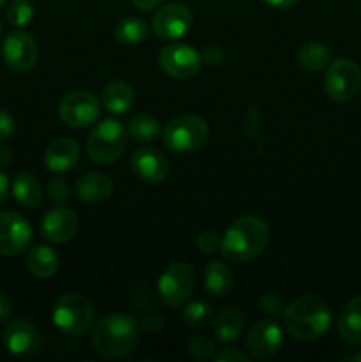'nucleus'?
Returning a JSON list of instances; mask_svg holds the SVG:
<instances>
[{"label":"nucleus","mask_w":361,"mask_h":362,"mask_svg":"<svg viewBox=\"0 0 361 362\" xmlns=\"http://www.w3.org/2000/svg\"><path fill=\"white\" fill-rule=\"evenodd\" d=\"M138 343H140V325L130 315H106L92 331V349L103 359H120L130 356Z\"/></svg>","instance_id":"obj_1"},{"label":"nucleus","mask_w":361,"mask_h":362,"mask_svg":"<svg viewBox=\"0 0 361 362\" xmlns=\"http://www.w3.org/2000/svg\"><path fill=\"white\" fill-rule=\"evenodd\" d=\"M285 331L299 341H314L328 332L331 325L329 304L315 293H306L283 310Z\"/></svg>","instance_id":"obj_2"},{"label":"nucleus","mask_w":361,"mask_h":362,"mask_svg":"<svg viewBox=\"0 0 361 362\" xmlns=\"http://www.w3.org/2000/svg\"><path fill=\"white\" fill-rule=\"evenodd\" d=\"M269 244V226L257 216H243L227 228L219 240L223 258L232 264H244L257 258Z\"/></svg>","instance_id":"obj_3"},{"label":"nucleus","mask_w":361,"mask_h":362,"mask_svg":"<svg viewBox=\"0 0 361 362\" xmlns=\"http://www.w3.org/2000/svg\"><path fill=\"white\" fill-rule=\"evenodd\" d=\"M94 304L80 293H66L53 304L52 320L62 334L76 338L91 331L94 325Z\"/></svg>","instance_id":"obj_4"},{"label":"nucleus","mask_w":361,"mask_h":362,"mask_svg":"<svg viewBox=\"0 0 361 362\" xmlns=\"http://www.w3.org/2000/svg\"><path fill=\"white\" fill-rule=\"evenodd\" d=\"M127 144V133L115 119H106L91 131L87 138V152L92 161L110 165L122 156Z\"/></svg>","instance_id":"obj_5"},{"label":"nucleus","mask_w":361,"mask_h":362,"mask_svg":"<svg viewBox=\"0 0 361 362\" xmlns=\"http://www.w3.org/2000/svg\"><path fill=\"white\" fill-rule=\"evenodd\" d=\"M209 138V126L197 115H180L170 120L163 133V144L176 154L198 151Z\"/></svg>","instance_id":"obj_6"},{"label":"nucleus","mask_w":361,"mask_h":362,"mask_svg":"<svg viewBox=\"0 0 361 362\" xmlns=\"http://www.w3.org/2000/svg\"><path fill=\"white\" fill-rule=\"evenodd\" d=\"M361 88V69L354 60L336 59L329 62L324 74V90L329 99L347 103L357 95Z\"/></svg>","instance_id":"obj_7"},{"label":"nucleus","mask_w":361,"mask_h":362,"mask_svg":"<svg viewBox=\"0 0 361 362\" xmlns=\"http://www.w3.org/2000/svg\"><path fill=\"white\" fill-rule=\"evenodd\" d=\"M195 271L186 262H173L163 271L158 281V292L168 308H180L195 290Z\"/></svg>","instance_id":"obj_8"},{"label":"nucleus","mask_w":361,"mask_h":362,"mask_svg":"<svg viewBox=\"0 0 361 362\" xmlns=\"http://www.w3.org/2000/svg\"><path fill=\"white\" fill-rule=\"evenodd\" d=\"M101 115V106L94 94L87 90H73L64 95L59 103V117L71 127L92 126Z\"/></svg>","instance_id":"obj_9"},{"label":"nucleus","mask_w":361,"mask_h":362,"mask_svg":"<svg viewBox=\"0 0 361 362\" xmlns=\"http://www.w3.org/2000/svg\"><path fill=\"white\" fill-rule=\"evenodd\" d=\"M158 62L163 73L168 76L176 78V80H188L200 71L202 57L190 45L173 42L159 52Z\"/></svg>","instance_id":"obj_10"},{"label":"nucleus","mask_w":361,"mask_h":362,"mask_svg":"<svg viewBox=\"0 0 361 362\" xmlns=\"http://www.w3.org/2000/svg\"><path fill=\"white\" fill-rule=\"evenodd\" d=\"M30 243V223L18 212H0V255L2 257H16V255L28 250Z\"/></svg>","instance_id":"obj_11"},{"label":"nucleus","mask_w":361,"mask_h":362,"mask_svg":"<svg viewBox=\"0 0 361 362\" xmlns=\"http://www.w3.org/2000/svg\"><path fill=\"white\" fill-rule=\"evenodd\" d=\"M191 11L186 4L172 2L163 6L152 20V32L161 41H177L191 28Z\"/></svg>","instance_id":"obj_12"},{"label":"nucleus","mask_w":361,"mask_h":362,"mask_svg":"<svg viewBox=\"0 0 361 362\" xmlns=\"http://www.w3.org/2000/svg\"><path fill=\"white\" fill-rule=\"evenodd\" d=\"M283 332L275 320H258L246 336V350L250 357L268 361L280 352Z\"/></svg>","instance_id":"obj_13"},{"label":"nucleus","mask_w":361,"mask_h":362,"mask_svg":"<svg viewBox=\"0 0 361 362\" xmlns=\"http://www.w3.org/2000/svg\"><path fill=\"white\" fill-rule=\"evenodd\" d=\"M2 57L7 66L18 73H27L38 62V45L27 32H11L2 45Z\"/></svg>","instance_id":"obj_14"},{"label":"nucleus","mask_w":361,"mask_h":362,"mask_svg":"<svg viewBox=\"0 0 361 362\" xmlns=\"http://www.w3.org/2000/svg\"><path fill=\"white\" fill-rule=\"evenodd\" d=\"M2 339L6 349L18 357L35 356L41 350V336L38 329L25 318L9 322L4 329Z\"/></svg>","instance_id":"obj_15"},{"label":"nucleus","mask_w":361,"mask_h":362,"mask_svg":"<svg viewBox=\"0 0 361 362\" xmlns=\"http://www.w3.org/2000/svg\"><path fill=\"white\" fill-rule=\"evenodd\" d=\"M78 232L76 212L67 207H55L45 214L41 221L42 239L52 244L69 243Z\"/></svg>","instance_id":"obj_16"},{"label":"nucleus","mask_w":361,"mask_h":362,"mask_svg":"<svg viewBox=\"0 0 361 362\" xmlns=\"http://www.w3.org/2000/svg\"><path fill=\"white\" fill-rule=\"evenodd\" d=\"M131 166L138 179L147 184H159L168 177L170 166L165 156L158 148H138L131 156Z\"/></svg>","instance_id":"obj_17"},{"label":"nucleus","mask_w":361,"mask_h":362,"mask_svg":"<svg viewBox=\"0 0 361 362\" xmlns=\"http://www.w3.org/2000/svg\"><path fill=\"white\" fill-rule=\"evenodd\" d=\"M78 159H80V147H78V144L73 138L67 136L55 138L45 152L46 166L55 173H64L73 170Z\"/></svg>","instance_id":"obj_18"},{"label":"nucleus","mask_w":361,"mask_h":362,"mask_svg":"<svg viewBox=\"0 0 361 362\" xmlns=\"http://www.w3.org/2000/svg\"><path fill=\"white\" fill-rule=\"evenodd\" d=\"M112 193L113 182L105 173H85L76 182V197L85 204H101V202L108 200Z\"/></svg>","instance_id":"obj_19"},{"label":"nucleus","mask_w":361,"mask_h":362,"mask_svg":"<svg viewBox=\"0 0 361 362\" xmlns=\"http://www.w3.org/2000/svg\"><path fill=\"white\" fill-rule=\"evenodd\" d=\"M244 313L237 306H227L216 315L212 320L214 325V336L218 341L232 343L243 334L244 331Z\"/></svg>","instance_id":"obj_20"},{"label":"nucleus","mask_w":361,"mask_h":362,"mask_svg":"<svg viewBox=\"0 0 361 362\" xmlns=\"http://www.w3.org/2000/svg\"><path fill=\"white\" fill-rule=\"evenodd\" d=\"M338 334L349 345H361V296L347 300L340 311Z\"/></svg>","instance_id":"obj_21"},{"label":"nucleus","mask_w":361,"mask_h":362,"mask_svg":"<svg viewBox=\"0 0 361 362\" xmlns=\"http://www.w3.org/2000/svg\"><path fill=\"white\" fill-rule=\"evenodd\" d=\"M27 269L34 278L48 279L59 271V257L50 246H35L27 255Z\"/></svg>","instance_id":"obj_22"},{"label":"nucleus","mask_w":361,"mask_h":362,"mask_svg":"<svg viewBox=\"0 0 361 362\" xmlns=\"http://www.w3.org/2000/svg\"><path fill=\"white\" fill-rule=\"evenodd\" d=\"M11 189H13L14 200L20 205L27 209H34L41 204L42 198V189L39 180L35 179L32 173L20 172L14 175L13 184H11Z\"/></svg>","instance_id":"obj_23"},{"label":"nucleus","mask_w":361,"mask_h":362,"mask_svg":"<svg viewBox=\"0 0 361 362\" xmlns=\"http://www.w3.org/2000/svg\"><path fill=\"white\" fill-rule=\"evenodd\" d=\"M101 103L110 113L120 115V113H126L127 110H131L134 103V92L126 81H112L103 90Z\"/></svg>","instance_id":"obj_24"},{"label":"nucleus","mask_w":361,"mask_h":362,"mask_svg":"<svg viewBox=\"0 0 361 362\" xmlns=\"http://www.w3.org/2000/svg\"><path fill=\"white\" fill-rule=\"evenodd\" d=\"M234 283V274L230 271V267L223 262L214 260L211 264H207L204 271V285L211 296L214 297H223L225 293H229V290L232 288Z\"/></svg>","instance_id":"obj_25"},{"label":"nucleus","mask_w":361,"mask_h":362,"mask_svg":"<svg viewBox=\"0 0 361 362\" xmlns=\"http://www.w3.org/2000/svg\"><path fill=\"white\" fill-rule=\"evenodd\" d=\"M297 62L304 71L317 73L326 69L331 62V49L322 42H306L297 52Z\"/></svg>","instance_id":"obj_26"},{"label":"nucleus","mask_w":361,"mask_h":362,"mask_svg":"<svg viewBox=\"0 0 361 362\" xmlns=\"http://www.w3.org/2000/svg\"><path fill=\"white\" fill-rule=\"evenodd\" d=\"M149 25L142 18H122L115 25V37L122 45L134 46L147 39Z\"/></svg>","instance_id":"obj_27"},{"label":"nucleus","mask_w":361,"mask_h":362,"mask_svg":"<svg viewBox=\"0 0 361 362\" xmlns=\"http://www.w3.org/2000/svg\"><path fill=\"white\" fill-rule=\"evenodd\" d=\"M127 133L134 141L140 144H147V141H154L161 133L159 122L151 115H137L130 120L127 124Z\"/></svg>","instance_id":"obj_28"},{"label":"nucleus","mask_w":361,"mask_h":362,"mask_svg":"<svg viewBox=\"0 0 361 362\" xmlns=\"http://www.w3.org/2000/svg\"><path fill=\"white\" fill-rule=\"evenodd\" d=\"M183 320L190 327H205L212 320V310L204 300H191L183 308Z\"/></svg>","instance_id":"obj_29"},{"label":"nucleus","mask_w":361,"mask_h":362,"mask_svg":"<svg viewBox=\"0 0 361 362\" xmlns=\"http://www.w3.org/2000/svg\"><path fill=\"white\" fill-rule=\"evenodd\" d=\"M34 18V7L28 0H13L7 7V20L13 27H27Z\"/></svg>","instance_id":"obj_30"},{"label":"nucleus","mask_w":361,"mask_h":362,"mask_svg":"<svg viewBox=\"0 0 361 362\" xmlns=\"http://www.w3.org/2000/svg\"><path fill=\"white\" fill-rule=\"evenodd\" d=\"M190 356L197 361H214L216 345L209 336H197L190 341Z\"/></svg>","instance_id":"obj_31"},{"label":"nucleus","mask_w":361,"mask_h":362,"mask_svg":"<svg viewBox=\"0 0 361 362\" xmlns=\"http://www.w3.org/2000/svg\"><path fill=\"white\" fill-rule=\"evenodd\" d=\"M48 200L55 202V204H66L69 200V186L64 179H52L48 184Z\"/></svg>","instance_id":"obj_32"},{"label":"nucleus","mask_w":361,"mask_h":362,"mask_svg":"<svg viewBox=\"0 0 361 362\" xmlns=\"http://www.w3.org/2000/svg\"><path fill=\"white\" fill-rule=\"evenodd\" d=\"M219 237L216 232H202L200 235L197 237V247L200 253L204 255H212L214 251L219 250Z\"/></svg>","instance_id":"obj_33"},{"label":"nucleus","mask_w":361,"mask_h":362,"mask_svg":"<svg viewBox=\"0 0 361 362\" xmlns=\"http://www.w3.org/2000/svg\"><path fill=\"white\" fill-rule=\"evenodd\" d=\"M260 310L265 311V313H271V315H278V313H283V299L280 296H276V293L269 292V293H264V296L260 297Z\"/></svg>","instance_id":"obj_34"},{"label":"nucleus","mask_w":361,"mask_h":362,"mask_svg":"<svg viewBox=\"0 0 361 362\" xmlns=\"http://www.w3.org/2000/svg\"><path fill=\"white\" fill-rule=\"evenodd\" d=\"M216 362H248L250 361V354H244L237 349H225L219 354H216Z\"/></svg>","instance_id":"obj_35"},{"label":"nucleus","mask_w":361,"mask_h":362,"mask_svg":"<svg viewBox=\"0 0 361 362\" xmlns=\"http://www.w3.org/2000/svg\"><path fill=\"white\" fill-rule=\"evenodd\" d=\"M223 55H225V53H223L222 46L209 45L202 49L200 57H202V60H205V62L209 64V66H218V64L223 60Z\"/></svg>","instance_id":"obj_36"},{"label":"nucleus","mask_w":361,"mask_h":362,"mask_svg":"<svg viewBox=\"0 0 361 362\" xmlns=\"http://www.w3.org/2000/svg\"><path fill=\"white\" fill-rule=\"evenodd\" d=\"M14 133V119L7 112L0 110V140H7Z\"/></svg>","instance_id":"obj_37"},{"label":"nucleus","mask_w":361,"mask_h":362,"mask_svg":"<svg viewBox=\"0 0 361 362\" xmlns=\"http://www.w3.org/2000/svg\"><path fill=\"white\" fill-rule=\"evenodd\" d=\"M13 315V304L6 293L0 292V322H7Z\"/></svg>","instance_id":"obj_38"},{"label":"nucleus","mask_w":361,"mask_h":362,"mask_svg":"<svg viewBox=\"0 0 361 362\" xmlns=\"http://www.w3.org/2000/svg\"><path fill=\"white\" fill-rule=\"evenodd\" d=\"M134 7H138L140 11H151L156 9L158 6H161L163 0H131Z\"/></svg>","instance_id":"obj_39"},{"label":"nucleus","mask_w":361,"mask_h":362,"mask_svg":"<svg viewBox=\"0 0 361 362\" xmlns=\"http://www.w3.org/2000/svg\"><path fill=\"white\" fill-rule=\"evenodd\" d=\"M156 324L163 325L161 317H159V315H151V317H147L144 322H142V327H144L147 332H158V329L154 327Z\"/></svg>","instance_id":"obj_40"},{"label":"nucleus","mask_w":361,"mask_h":362,"mask_svg":"<svg viewBox=\"0 0 361 362\" xmlns=\"http://www.w3.org/2000/svg\"><path fill=\"white\" fill-rule=\"evenodd\" d=\"M262 2H265L268 6L275 7V9H290V7L296 6L299 0H262Z\"/></svg>","instance_id":"obj_41"},{"label":"nucleus","mask_w":361,"mask_h":362,"mask_svg":"<svg viewBox=\"0 0 361 362\" xmlns=\"http://www.w3.org/2000/svg\"><path fill=\"white\" fill-rule=\"evenodd\" d=\"M13 163V152L9 147H0V170L7 168Z\"/></svg>","instance_id":"obj_42"},{"label":"nucleus","mask_w":361,"mask_h":362,"mask_svg":"<svg viewBox=\"0 0 361 362\" xmlns=\"http://www.w3.org/2000/svg\"><path fill=\"white\" fill-rule=\"evenodd\" d=\"M7 191H9V180L6 173L0 172V204L7 198Z\"/></svg>","instance_id":"obj_43"},{"label":"nucleus","mask_w":361,"mask_h":362,"mask_svg":"<svg viewBox=\"0 0 361 362\" xmlns=\"http://www.w3.org/2000/svg\"><path fill=\"white\" fill-rule=\"evenodd\" d=\"M354 359H356V361H360V362H361V350H360V352H357V354H356V357H354Z\"/></svg>","instance_id":"obj_44"},{"label":"nucleus","mask_w":361,"mask_h":362,"mask_svg":"<svg viewBox=\"0 0 361 362\" xmlns=\"http://www.w3.org/2000/svg\"><path fill=\"white\" fill-rule=\"evenodd\" d=\"M6 2H7V0H0V7H2Z\"/></svg>","instance_id":"obj_45"}]
</instances>
